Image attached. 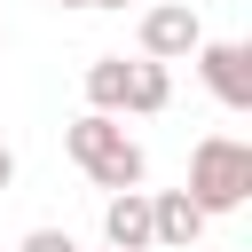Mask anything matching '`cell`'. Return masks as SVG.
I'll return each mask as SVG.
<instances>
[{
    "label": "cell",
    "instance_id": "1",
    "mask_svg": "<svg viewBox=\"0 0 252 252\" xmlns=\"http://www.w3.org/2000/svg\"><path fill=\"white\" fill-rule=\"evenodd\" d=\"M63 150H71V165H79L94 189H134V181L150 173V158H142V142L126 134L118 110H79V118L63 126Z\"/></svg>",
    "mask_w": 252,
    "mask_h": 252
},
{
    "label": "cell",
    "instance_id": "2",
    "mask_svg": "<svg viewBox=\"0 0 252 252\" xmlns=\"http://www.w3.org/2000/svg\"><path fill=\"white\" fill-rule=\"evenodd\" d=\"M189 197L205 213H244L252 205V142L236 134H197L189 142Z\"/></svg>",
    "mask_w": 252,
    "mask_h": 252
},
{
    "label": "cell",
    "instance_id": "3",
    "mask_svg": "<svg viewBox=\"0 0 252 252\" xmlns=\"http://www.w3.org/2000/svg\"><path fill=\"white\" fill-rule=\"evenodd\" d=\"M189 63H197V79L213 87L220 110H252V39H197Z\"/></svg>",
    "mask_w": 252,
    "mask_h": 252
},
{
    "label": "cell",
    "instance_id": "4",
    "mask_svg": "<svg viewBox=\"0 0 252 252\" xmlns=\"http://www.w3.org/2000/svg\"><path fill=\"white\" fill-rule=\"evenodd\" d=\"M197 39H205V24H197L189 0H158V8H142V24H134V47L158 55V63H189Z\"/></svg>",
    "mask_w": 252,
    "mask_h": 252
},
{
    "label": "cell",
    "instance_id": "5",
    "mask_svg": "<svg viewBox=\"0 0 252 252\" xmlns=\"http://www.w3.org/2000/svg\"><path fill=\"white\" fill-rule=\"evenodd\" d=\"M205 220H213V213H205L189 189H150V252H197Z\"/></svg>",
    "mask_w": 252,
    "mask_h": 252
},
{
    "label": "cell",
    "instance_id": "6",
    "mask_svg": "<svg viewBox=\"0 0 252 252\" xmlns=\"http://www.w3.org/2000/svg\"><path fill=\"white\" fill-rule=\"evenodd\" d=\"M102 244L118 252H150V189H102Z\"/></svg>",
    "mask_w": 252,
    "mask_h": 252
},
{
    "label": "cell",
    "instance_id": "7",
    "mask_svg": "<svg viewBox=\"0 0 252 252\" xmlns=\"http://www.w3.org/2000/svg\"><path fill=\"white\" fill-rule=\"evenodd\" d=\"M173 102V71L158 63V55H134L126 63V102H118V118H158Z\"/></svg>",
    "mask_w": 252,
    "mask_h": 252
},
{
    "label": "cell",
    "instance_id": "8",
    "mask_svg": "<svg viewBox=\"0 0 252 252\" xmlns=\"http://www.w3.org/2000/svg\"><path fill=\"white\" fill-rule=\"evenodd\" d=\"M126 102V55H94L87 63V110H118Z\"/></svg>",
    "mask_w": 252,
    "mask_h": 252
},
{
    "label": "cell",
    "instance_id": "9",
    "mask_svg": "<svg viewBox=\"0 0 252 252\" xmlns=\"http://www.w3.org/2000/svg\"><path fill=\"white\" fill-rule=\"evenodd\" d=\"M16 252H87V244H79L71 228H24V244H16Z\"/></svg>",
    "mask_w": 252,
    "mask_h": 252
},
{
    "label": "cell",
    "instance_id": "10",
    "mask_svg": "<svg viewBox=\"0 0 252 252\" xmlns=\"http://www.w3.org/2000/svg\"><path fill=\"white\" fill-rule=\"evenodd\" d=\"M8 181H16V150L0 142V189H8Z\"/></svg>",
    "mask_w": 252,
    "mask_h": 252
},
{
    "label": "cell",
    "instance_id": "11",
    "mask_svg": "<svg viewBox=\"0 0 252 252\" xmlns=\"http://www.w3.org/2000/svg\"><path fill=\"white\" fill-rule=\"evenodd\" d=\"M55 8H126V0H55Z\"/></svg>",
    "mask_w": 252,
    "mask_h": 252
},
{
    "label": "cell",
    "instance_id": "12",
    "mask_svg": "<svg viewBox=\"0 0 252 252\" xmlns=\"http://www.w3.org/2000/svg\"><path fill=\"white\" fill-rule=\"evenodd\" d=\"M102 252H118V244H102Z\"/></svg>",
    "mask_w": 252,
    "mask_h": 252
},
{
    "label": "cell",
    "instance_id": "13",
    "mask_svg": "<svg viewBox=\"0 0 252 252\" xmlns=\"http://www.w3.org/2000/svg\"><path fill=\"white\" fill-rule=\"evenodd\" d=\"M0 39H8V32H0Z\"/></svg>",
    "mask_w": 252,
    "mask_h": 252
}]
</instances>
